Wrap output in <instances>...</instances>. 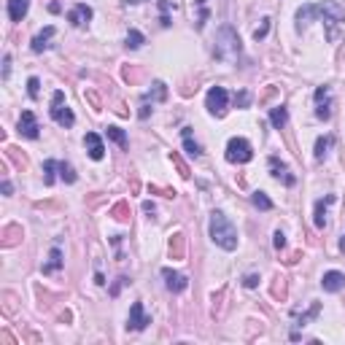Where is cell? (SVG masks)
<instances>
[{
	"label": "cell",
	"mask_w": 345,
	"mask_h": 345,
	"mask_svg": "<svg viewBox=\"0 0 345 345\" xmlns=\"http://www.w3.org/2000/svg\"><path fill=\"white\" fill-rule=\"evenodd\" d=\"M310 19H321L324 24L329 27L327 38L329 41H337V27L345 22V8L340 3H334V0H324V3H313V6H302L300 11H297V30H305V24L310 22Z\"/></svg>",
	"instance_id": "cell-1"
},
{
	"label": "cell",
	"mask_w": 345,
	"mask_h": 345,
	"mask_svg": "<svg viewBox=\"0 0 345 345\" xmlns=\"http://www.w3.org/2000/svg\"><path fill=\"white\" fill-rule=\"evenodd\" d=\"M210 240L224 251H235L237 248V229L232 227V221L221 213V210H213L210 213Z\"/></svg>",
	"instance_id": "cell-2"
},
{
	"label": "cell",
	"mask_w": 345,
	"mask_h": 345,
	"mask_svg": "<svg viewBox=\"0 0 345 345\" xmlns=\"http://www.w3.org/2000/svg\"><path fill=\"white\" fill-rule=\"evenodd\" d=\"M213 54H216V60H221V62H235L237 57H240V38H237V33L229 24H224L221 30L216 33Z\"/></svg>",
	"instance_id": "cell-3"
},
{
	"label": "cell",
	"mask_w": 345,
	"mask_h": 345,
	"mask_svg": "<svg viewBox=\"0 0 345 345\" xmlns=\"http://www.w3.org/2000/svg\"><path fill=\"white\" fill-rule=\"evenodd\" d=\"M227 103H229V94L224 86H210L205 94V108L210 116H216V119L227 116Z\"/></svg>",
	"instance_id": "cell-4"
},
{
	"label": "cell",
	"mask_w": 345,
	"mask_h": 345,
	"mask_svg": "<svg viewBox=\"0 0 345 345\" xmlns=\"http://www.w3.org/2000/svg\"><path fill=\"white\" fill-rule=\"evenodd\" d=\"M49 113H52V119L60 124V127H73V124H76L73 111L65 105V92H60V89L52 94V108H49Z\"/></svg>",
	"instance_id": "cell-5"
},
{
	"label": "cell",
	"mask_w": 345,
	"mask_h": 345,
	"mask_svg": "<svg viewBox=\"0 0 345 345\" xmlns=\"http://www.w3.org/2000/svg\"><path fill=\"white\" fill-rule=\"evenodd\" d=\"M254 159V149L245 138H232L227 143V162L232 165H245V162Z\"/></svg>",
	"instance_id": "cell-6"
},
{
	"label": "cell",
	"mask_w": 345,
	"mask_h": 345,
	"mask_svg": "<svg viewBox=\"0 0 345 345\" xmlns=\"http://www.w3.org/2000/svg\"><path fill=\"white\" fill-rule=\"evenodd\" d=\"M151 324V315H146V310H143V302H135L130 308V315H127V329L130 332H143Z\"/></svg>",
	"instance_id": "cell-7"
},
{
	"label": "cell",
	"mask_w": 345,
	"mask_h": 345,
	"mask_svg": "<svg viewBox=\"0 0 345 345\" xmlns=\"http://www.w3.org/2000/svg\"><path fill=\"white\" fill-rule=\"evenodd\" d=\"M19 135H24L30 140H35L38 135H41V124H38L33 111H22V116H19Z\"/></svg>",
	"instance_id": "cell-8"
},
{
	"label": "cell",
	"mask_w": 345,
	"mask_h": 345,
	"mask_svg": "<svg viewBox=\"0 0 345 345\" xmlns=\"http://www.w3.org/2000/svg\"><path fill=\"white\" fill-rule=\"evenodd\" d=\"M162 278H165V286H167L172 294H181V291L189 286V278L181 275V273H176V270H170V267H165V270H162Z\"/></svg>",
	"instance_id": "cell-9"
},
{
	"label": "cell",
	"mask_w": 345,
	"mask_h": 345,
	"mask_svg": "<svg viewBox=\"0 0 345 345\" xmlns=\"http://www.w3.org/2000/svg\"><path fill=\"white\" fill-rule=\"evenodd\" d=\"M89 19H92V8L86 6V3H76L70 11H68V22H70L73 27H84Z\"/></svg>",
	"instance_id": "cell-10"
},
{
	"label": "cell",
	"mask_w": 345,
	"mask_h": 345,
	"mask_svg": "<svg viewBox=\"0 0 345 345\" xmlns=\"http://www.w3.org/2000/svg\"><path fill=\"white\" fill-rule=\"evenodd\" d=\"M84 146H86V151H89V157L94 162H100L105 157V146H103V140H100L97 132H86V135H84Z\"/></svg>",
	"instance_id": "cell-11"
},
{
	"label": "cell",
	"mask_w": 345,
	"mask_h": 345,
	"mask_svg": "<svg viewBox=\"0 0 345 345\" xmlns=\"http://www.w3.org/2000/svg\"><path fill=\"white\" fill-rule=\"evenodd\" d=\"M321 286H324V291L334 294V291H340L342 286H345V275H342V273H337V270H329V273H324Z\"/></svg>",
	"instance_id": "cell-12"
},
{
	"label": "cell",
	"mask_w": 345,
	"mask_h": 345,
	"mask_svg": "<svg viewBox=\"0 0 345 345\" xmlns=\"http://www.w3.org/2000/svg\"><path fill=\"white\" fill-rule=\"evenodd\" d=\"M30 8V0H8V19L11 22H22Z\"/></svg>",
	"instance_id": "cell-13"
},
{
	"label": "cell",
	"mask_w": 345,
	"mask_h": 345,
	"mask_svg": "<svg viewBox=\"0 0 345 345\" xmlns=\"http://www.w3.org/2000/svg\"><path fill=\"white\" fill-rule=\"evenodd\" d=\"M334 203V194H327V200H318V203H315V227L318 229H324L327 227V205H332Z\"/></svg>",
	"instance_id": "cell-14"
},
{
	"label": "cell",
	"mask_w": 345,
	"mask_h": 345,
	"mask_svg": "<svg viewBox=\"0 0 345 345\" xmlns=\"http://www.w3.org/2000/svg\"><path fill=\"white\" fill-rule=\"evenodd\" d=\"M54 33H57V30H54L52 24H49V27H43V30L33 38V43H30V46H33V52H35V54H41V52L46 49V46H49V38H52Z\"/></svg>",
	"instance_id": "cell-15"
},
{
	"label": "cell",
	"mask_w": 345,
	"mask_h": 345,
	"mask_svg": "<svg viewBox=\"0 0 345 345\" xmlns=\"http://www.w3.org/2000/svg\"><path fill=\"white\" fill-rule=\"evenodd\" d=\"M270 121L275 130H283L286 121H289V111L283 108V105H275V108H270Z\"/></svg>",
	"instance_id": "cell-16"
},
{
	"label": "cell",
	"mask_w": 345,
	"mask_h": 345,
	"mask_svg": "<svg viewBox=\"0 0 345 345\" xmlns=\"http://www.w3.org/2000/svg\"><path fill=\"white\" fill-rule=\"evenodd\" d=\"M181 135H184V149H186V154L197 159L200 154H203V149H200L197 143L191 140V130H189V127H184V132H181Z\"/></svg>",
	"instance_id": "cell-17"
},
{
	"label": "cell",
	"mask_w": 345,
	"mask_h": 345,
	"mask_svg": "<svg viewBox=\"0 0 345 345\" xmlns=\"http://www.w3.org/2000/svg\"><path fill=\"white\" fill-rule=\"evenodd\" d=\"M270 167H273V176H275V178H283V184H286V186H294V176H289V170H286L283 165H278V159H275V157L270 159Z\"/></svg>",
	"instance_id": "cell-18"
},
{
	"label": "cell",
	"mask_w": 345,
	"mask_h": 345,
	"mask_svg": "<svg viewBox=\"0 0 345 345\" xmlns=\"http://www.w3.org/2000/svg\"><path fill=\"white\" fill-rule=\"evenodd\" d=\"M332 143H334L332 135H321L318 140H315V159H324V157H327L329 149H332Z\"/></svg>",
	"instance_id": "cell-19"
},
{
	"label": "cell",
	"mask_w": 345,
	"mask_h": 345,
	"mask_svg": "<svg viewBox=\"0 0 345 345\" xmlns=\"http://www.w3.org/2000/svg\"><path fill=\"white\" fill-rule=\"evenodd\" d=\"M52 262L49 264H43V273H57V270H60V267H62V251H60V248H52Z\"/></svg>",
	"instance_id": "cell-20"
},
{
	"label": "cell",
	"mask_w": 345,
	"mask_h": 345,
	"mask_svg": "<svg viewBox=\"0 0 345 345\" xmlns=\"http://www.w3.org/2000/svg\"><path fill=\"white\" fill-rule=\"evenodd\" d=\"M251 203L259 208V210H273V200L264 194V191H254L251 194Z\"/></svg>",
	"instance_id": "cell-21"
},
{
	"label": "cell",
	"mask_w": 345,
	"mask_h": 345,
	"mask_svg": "<svg viewBox=\"0 0 345 345\" xmlns=\"http://www.w3.org/2000/svg\"><path fill=\"white\" fill-rule=\"evenodd\" d=\"M57 167H60V162H54V159H46L43 162V181H46V186L54 184V170Z\"/></svg>",
	"instance_id": "cell-22"
},
{
	"label": "cell",
	"mask_w": 345,
	"mask_h": 345,
	"mask_svg": "<svg viewBox=\"0 0 345 345\" xmlns=\"http://www.w3.org/2000/svg\"><path fill=\"white\" fill-rule=\"evenodd\" d=\"M143 43H146V38H143L140 30H130L127 33V49H140Z\"/></svg>",
	"instance_id": "cell-23"
},
{
	"label": "cell",
	"mask_w": 345,
	"mask_h": 345,
	"mask_svg": "<svg viewBox=\"0 0 345 345\" xmlns=\"http://www.w3.org/2000/svg\"><path fill=\"white\" fill-rule=\"evenodd\" d=\"M105 132H108V138H111L113 143H119L121 149H127V135H124V130H121V127H108Z\"/></svg>",
	"instance_id": "cell-24"
},
{
	"label": "cell",
	"mask_w": 345,
	"mask_h": 345,
	"mask_svg": "<svg viewBox=\"0 0 345 345\" xmlns=\"http://www.w3.org/2000/svg\"><path fill=\"white\" fill-rule=\"evenodd\" d=\"M60 176H62V181L65 184H76V170H73V165H68V162H60Z\"/></svg>",
	"instance_id": "cell-25"
},
{
	"label": "cell",
	"mask_w": 345,
	"mask_h": 345,
	"mask_svg": "<svg viewBox=\"0 0 345 345\" xmlns=\"http://www.w3.org/2000/svg\"><path fill=\"white\" fill-rule=\"evenodd\" d=\"M165 94H167V89H165V84H162V81H157L154 84V94H146V100H151V97H154V100H165Z\"/></svg>",
	"instance_id": "cell-26"
},
{
	"label": "cell",
	"mask_w": 345,
	"mask_h": 345,
	"mask_svg": "<svg viewBox=\"0 0 345 345\" xmlns=\"http://www.w3.org/2000/svg\"><path fill=\"white\" fill-rule=\"evenodd\" d=\"M315 103L329 105V86H318V89H315Z\"/></svg>",
	"instance_id": "cell-27"
},
{
	"label": "cell",
	"mask_w": 345,
	"mask_h": 345,
	"mask_svg": "<svg viewBox=\"0 0 345 345\" xmlns=\"http://www.w3.org/2000/svg\"><path fill=\"white\" fill-rule=\"evenodd\" d=\"M235 103H237V108H248V103H251V94H248L245 89H240L235 94Z\"/></svg>",
	"instance_id": "cell-28"
},
{
	"label": "cell",
	"mask_w": 345,
	"mask_h": 345,
	"mask_svg": "<svg viewBox=\"0 0 345 345\" xmlns=\"http://www.w3.org/2000/svg\"><path fill=\"white\" fill-rule=\"evenodd\" d=\"M38 92H41V81H38L35 76H33V79L27 81V94H30V97L35 100V97H38Z\"/></svg>",
	"instance_id": "cell-29"
},
{
	"label": "cell",
	"mask_w": 345,
	"mask_h": 345,
	"mask_svg": "<svg viewBox=\"0 0 345 345\" xmlns=\"http://www.w3.org/2000/svg\"><path fill=\"white\" fill-rule=\"evenodd\" d=\"M267 30H270V19H262V24L254 30V38H256V41H262V38L267 35Z\"/></svg>",
	"instance_id": "cell-30"
},
{
	"label": "cell",
	"mask_w": 345,
	"mask_h": 345,
	"mask_svg": "<svg viewBox=\"0 0 345 345\" xmlns=\"http://www.w3.org/2000/svg\"><path fill=\"white\" fill-rule=\"evenodd\" d=\"M130 281H127V278H116V283H113L111 286V297H119V291L124 289V286H127Z\"/></svg>",
	"instance_id": "cell-31"
},
{
	"label": "cell",
	"mask_w": 345,
	"mask_h": 345,
	"mask_svg": "<svg viewBox=\"0 0 345 345\" xmlns=\"http://www.w3.org/2000/svg\"><path fill=\"white\" fill-rule=\"evenodd\" d=\"M273 237H275V240H273V245H275V248H278V251H281V248H283V245H286V235H283V232H281V229H278V232H275V235H273Z\"/></svg>",
	"instance_id": "cell-32"
},
{
	"label": "cell",
	"mask_w": 345,
	"mask_h": 345,
	"mask_svg": "<svg viewBox=\"0 0 345 345\" xmlns=\"http://www.w3.org/2000/svg\"><path fill=\"white\" fill-rule=\"evenodd\" d=\"M243 286H245V289H254V286H259V275H245V278H243Z\"/></svg>",
	"instance_id": "cell-33"
},
{
	"label": "cell",
	"mask_w": 345,
	"mask_h": 345,
	"mask_svg": "<svg viewBox=\"0 0 345 345\" xmlns=\"http://www.w3.org/2000/svg\"><path fill=\"white\" fill-rule=\"evenodd\" d=\"M8 73H11V54L3 57V79H8Z\"/></svg>",
	"instance_id": "cell-34"
},
{
	"label": "cell",
	"mask_w": 345,
	"mask_h": 345,
	"mask_svg": "<svg viewBox=\"0 0 345 345\" xmlns=\"http://www.w3.org/2000/svg\"><path fill=\"white\" fill-rule=\"evenodd\" d=\"M170 8H172V0H159V11L162 14H170Z\"/></svg>",
	"instance_id": "cell-35"
},
{
	"label": "cell",
	"mask_w": 345,
	"mask_h": 345,
	"mask_svg": "<svg viewBox=\"0 0 345 345\" xmlns=\"http://www.w3.org/2000/svg\"><path fill=\"white\" fill-rule=\"evenodd\" d=\"M0 189H3V194H6V197H11V191H14L11 181H3V186H0Z\"/></svg>",
	"instance_id": "cell-36"
},
{
	"label": "cell",
	"mask_w": 345,
	"mask_h": 345,
	"mask_svg": "<svg viewBox=\"0 0 345 345\" xmlns=\"http://www.w3.org/2000/svg\"><path fill=\"white\" fill-rule=\"evenodd\" d=\"M149 113H151V108H149V105H143V108H140V119H149Z\"/></svg>",
	"instance_id": "cell-37"
},
{
	"label": "cell",
	"mask_w": 345,
	"mask_h": 345,
	"mask_svg": "<svg viewBox=\"0 0 345 345\" xmlns=\"http://www.w3.org/2000/svg\"><path fill=\"white\" fill-rule=\"evenodd\" d=\"M143 210H146V213H154V203H143Z\"/></svg>",
	"instance_id": "cell-38"
},
{
	"label": "cell",
	"mask_w": 345,
	"mask_h": 345,
	"mask_svg": "<svg viewBox=\"0 0 345 345\" xmlns=\"http://www.w3.org/2000/svg\"><path fill=\"white\" fill-rule=\"evenodd\" d=\"M94 283H97V286H103V283H105V278H103V273H97V275H94Z\"/></svg>",
	"instance_id": "cell-39"
},
{
	"label": "cell",
	"mask_w": 345,
	"mask_h": 345,
	"mask_svg": "<svg viewBox=\"0 0 345 345\" xmlns=\"http://www.w3.org/2000/svg\"><path fill=\"white\" fill-rule=\"evenodd\" d=\"M340 248H342V251H345V235L340 237Z\"/></svg>",
	"instance_id": "cell-40"
},
{
	"label": "cell",
	"mask_w": 345,
	"mask_h": 345,
	"mask_svg": "<svg viewBox=\"0 0 345 345\" xmlns=\"http://www.w3.org/2000/svg\"><path fill=\"white\" fill-rule=\"evenodd\" d=\"M127 3H132V6H135V3H143V0H127Z\"/></svg>",
	"instance_id": "cell-41"
}]
</instances>
